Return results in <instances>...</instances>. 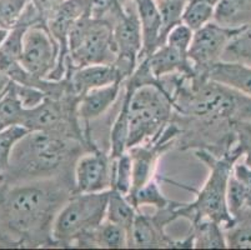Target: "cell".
<instances>
[{"label":"cell","instance_id":"f1b7e54d","mask_svg":"<svg viewBox=\"0 0 251 250\" xmlns=\"http://www.w3.org/2000/svg\"><path fill=\"white\" fill-rule=\"evenodd\" d=\"M29 0H0V27L9 28L18 24Z\"/></svg>","mask_w":251,"mask_h":250},{"label":"cell","instance_id":"30bf717a","mask_svg":"<svg viewBox=\"0 0 251 250\" xmlns=\"http://www.w3.org/2000/svg\"><path fill=\"white\" fill-rule=\"evenodd\" d=\"M113 187V158L94 146L77 158L74 165V193L109 192Z\"/></svg>","mask_w":251,"mask_h":250},{"label":"cell","instance_id":"83f0119b","mask_svg":"<svg viewBox=\"0 0 251 250\" xmlns=\"http://www.w3.org/2000/svg\"><path fill=\"white\" fill-rule=\"evenodd\" d=\"M28 130L23 125H10L0 130V171L8 169L11 151L18 141L28 134Z\"/></svg>","mask_w":251,"mask_h":250},{"label":"cell","instance_id":"2e32d148","mask_svg":"<svg viewBox=\"0 0 251 250\" xmlns=\"http://www.w3.org/2000/svg\"><path fill=\"white\" fill-rule=\"evenodd\" d=\"M206 78L251 98V66L237 61L220 60L207 72Z\"/></svg>","mask_w":251,"mask_h":250},{"label":"cell","instance_id":"ffe728a7","mask_svg":"<svg viewBox=\"0 0 251 250\" xmlns=\"http://www.w3.org/2000/svg\"><path fill=\"white\" fill-rule=\"evenodd\" d=\"M129 139V95L124 93L120 111L116 115L110 130V157L113 159L127 151Z\"/></svg>","mask_w":251,"mask_h":250},{"label":"cell","instance_id":"3957f363","mask_svg":"<svg viewBox=\"0 0 251 250\" xmlns=\"http://www.w3.org/2000/svg\"><path fill=\"white\" fill-rule=\"evenodd\" d=\"M195 157L209 168V175L201 189L196 192L195 200L188 204L177 203L175 206L176 219L184 218L191 224L200 219L215 220L225 228H231L235 219L227 209V183L235 163L243 157L239 144L223 155H215L206 149H198Z\"/></svg>","mask_w":251,"mask_h":250},{"label":"cell","instance_id":"484cf974","mask_svg":"<svg viewBox=\"0 0 251 250\" xmlns=\"http://www.w3.org/2000/svg\"><path fill=\"white\" fill-rule=\"evenodd\" d=\"M24 114L25 109L20 104L11 82L4 96L0 99V123L5 128L10 125H22Z\"/></svg>","mask_w":251,"mask_h":250},{"label":"cell","instance_id":"cb8c5ba5","mask_svg":"<svg viewBox=\"0 0 251 250\" xmlns=\"http://www.w3.org/2000/svg\"><path fill=\"white\" fill-rule=\"evenodd\" d=\"M221 60L237 61L251 66V23L231 39Z\"/></svg>","mask_w":251,"mask_h":250},{"label":"cell","instance_id":"d6a6232c","mask_svg":"<svg viewBox=\"0 0 251 250\" xmlns=\"http://www.w3.org/2000/svg\"><path fill=\"white\" fill-rule=\"evenodd\" d=\"M232 175L239 182L243 183L251 193V167H249L244 160H241V158L232 167Z\"/></svg>","mask_w":251,"mask_h":250},{"label":"cell","instance_id":"7a4b0ae2","mask_svg":"<svg viewBox=\"0 0 251 250\" xmlns=\"http://www.w3.org/2000/svg\"><path fill=\"white\" fill-rule=\"evenodd\" d=\"M95 145L50 130H33L14 146L6 173L14 182L74 176V165Z\"/></svg>","mask_w":251,"mask_h":250},{"label":"cell","instance_id":"4316f807","mask_svg":"<svg viewBox=\"0 0 251 250\" xmlns=\"http://www.w3.org/2000/svg\"><path fill=\"white\" fill-rule=\"evenodd\" d=\"M155 1L163 20V39L165 44V38L170 29L182 23V14L189 0H155Z\"/></svg>","mask_w":251,"mask_h":250},{"label":"cell","instance_id":"52a82bcc","mask_svg":"<svg viewBox=\"0 0 251 250\" xmlns=\"http://www.w3.org/2000/svg\"><path fill=\"white\" fill-rule=\"evenodd\" d=\"M59 53L58 43L47 25H35L25 30L20 64L30 75L38 79H49L58 66Z\"/></svg>","mask_w":251,"mask_h":250},{"label":"cell","instance_id":"6da1fadb","mask_svg":"<svg viewBox=\"0 0 251 250\" xmlns=\"http://www.w3.org/2000/svg\"><path fill=\"white\" fill-rule=\"evenodd\" d=\"M73 194L74 176L36 179L11 185L1 201L6 225L30 244L52 245V223Z\"/></svg>","mask_w":251,"mask_h":250},{"label":"cell","instance_id":"8992f818","mask_svg":"<svg viewBox=\"0 0 251 250\" xmlns=\"http://www.w3.org/2000/svg\"><path fill=\"white\" fill-rule=\"evenodd\" d=\"M68 48L67 77L75 69L91 64H114L118 58L113 25L104 20L91 19L88 14L73 25Z\"/></svg>","mask_w":251,"mask_h":250},{"label":"cell","instance_id":"836d02e7","mask_svg":"<svg viewBox=\"0 0 251 250\" xmlns=\"http://www.w3.org/2000/svg\"><path fill=\"white\" fill-rule=\"evenodd\" d=\"M134 1H135V0H134Z\"/></svg>","mask_w":251,"mask_h":250},{"label":"cell","instance_id":"1f68e13d","mask_svg":"<svg viewBox=\"0 0 251 250\" xmlns=\"http://www.w3.org/2000/svg\"><path fill=\"white\" fill-rule=\"evenodd\" d=\"M236 141L241 149V159L251 167V121H239L234 125Z\"/></svg>","mask_w":251,"mask_h":250},{"label":"cell","instance_id":"d4e9b609","mask_svg":"<svg viewBox=\"0 0 251 250\" xmlns=\"http://www.w3.org/2000/svg\"><path fill=\"white\" fill-rule=\"evenodd\" d=\"M133 162L129 151L113 159V187L111 190L127 196L133 190Z\"/></svg>","mask_w":251,"mask_h":250},{"label":"cell","instance_id":"f546056e","mask_svg":"<svg viewBox=\"0 0 251 250\" xmlns=\"http://www.w3.org/2000/svg\"><path fill=\"white\" fill-rule=\"evenodd\" d=\"M13 88L20 104L23 105L25 110H30L42 104L47 99V94L40 88L31 85H24V84H18L13 82Z\"/></svg>","mask_w":251,"mask_h":250},{"label":"cell","instance_id":"7c38bea8","mask_svg":"<svg viewBox=\"0 0 251 250\" xmlns=\"http://www.w3.org/2000/svg\"><path fill=\"white\" fill-rule=\"evenodd\" d=\"M124 83H113L109 85L91 89L80 96L76 111L79 119L85 123V134L90 137L89 123L100 118L115 104Z\"/></svg>","mask_w":251,"mask_h":250},{"label":"cell","instance_id":"603a6c76","mask_svg":"<svg viewBox=\"0 0 251 250\" xmlns=\"http://www.w3.org/2000/svg\"><path fill=\"white\" fill-rule=\"evenodd\" d=\"M215 4L209 0H189L182 14V23L194 31L213 22L215 14Z\"/></svg>","mask_w":251,"mask_h":250},{"label":"cell","instance_id":"ba28073f","mask_svg":"<svg viewBox=\"0 0 251 250\" xmlns=\"http://www.w3.org/2000/svg\"><path fill=\"white\" fill-rule=\"evenodd\" d=\"M241 29L223 27L213 20L194 31L188 56L195 74L206 78L210 68L223 59L229 43Z\"/></svg>","mask_w":251,"mask_h":250},{"label":"cell","instance_id":"5bb4252c","mask_svg":"<svg viewBox=\"0 0 251 250\" xmlns=\"http://www.w3.org/2000/svg\"><path fill=\"white\" fill-rule=\"evenodd\" d=\"M135 5L143 38V48L139 56L140 61L164 44L163 20L155 0H135Z\"/></svg>","mask_w":251,"mask_h":250},{"label":"cell","instance_id":"9c48e42d","mask_svg":"<svg viewBox=\"0 0 251 250\" xmlns=\"http://www.w3.org/2000/svg\"><path fill=\"white\" fill-rule=\"evenodd\" d=\"M113 34L118 54L114 64L122 73L124 80H126L135 70L143 48L141 27L135 1H131L114 23Z\"/></svg>","mask_w":251,"mask_h":250},{"label":"cell","instance_id":"8fae6325","mask_svg":"<svg viewBox=\"0 0 251 250\" xmlns=\"http://www.w3.org/2000/svg\"><path fill=\"white\" fill-rule=\"evenodd\" d=\"M176 205L177 203L173 201L170 206L163 210H156L154 215L141 214L138 210L130 234L129 248H171L174 240L165 234V226L176 220Z\"/></svg>","mask_w":251,"mask_h":250},{"label":"cell","instance_id":"4fadbf2b","mask_svg":"<svg viewBox=\"0 0 251 250\" xmlns=\"http://www.w3.org/2000/svg\"><path fill=\"white\" fill-rule=\"evenodd\" d=\"M65 79L69 80L74 93L79 96L91 89L125 82L115 64H91L83 66L73 70Z\"/></svg>","mask_w":251,"mask_h":250},{"label":"cell","instance_id":"4dcf8cb0","mask_svg":"<svg viewBox=\"0 0 251 250\" xmlns=\"http://www.w3.org/2000/svg\"><path fill=\"white\" fill-rule=\"evenodd\" d=\"M194 30L190 29L188 25H185L184 23L175 25L173 29L168 33L165 38L166 44L171 45V47L176 48L180 52L188 54L189 48H190L191 40H193Z\"/></svg>","mask_w":251,"mask_h":250},{"label":"cell","instance_id":"d6986e66","mask_svg":"<svg viewBox=\"0 0 251 250\" xmlns=\"http://www.w3.org/2000/svg\"><path fill=\"white\" fill-rule=\"evenodd\" d=\"M136 213H138V209L131 204V201L126 196L115 192V190L109 192L105 220L124 228L127 231V235H129V243Z\"/></svg>","mask_w":251,"mask_h":250},{"label":"cell","instance_id":"5b68a950","mask_svg":"<svg viewBox=\"0 0 251 250\" xmlns=\"http://www.w3.org/2000/svg\"><path fill=\"white\" fill-rule=\"evenodd\" d=\"M129 139L127 149L155 139L174 115L171 96L161 85H145L129 90Z\"/></svg>","mask_w":251,"mask_h":250},{"label":"cell","instance_id":"ac0fdd59","mask_svg":"<svg viewBox=\"0 0 251 250\" xmlns=\"http://www.w3.org/2000/svg\"><path fill=\"white\" fill-rule=\"evenodd\" d=\"M194 248L202 249H224L227 248L225 228L215 220L200 219L191 224Z\"/></svg>","mask_w":251,"mask_h":250},{"label":"cell","instance_id":"9a60e30c","mask_svg":"<svg viewBox=\"0 0 251 250\" xmlns=\"http://www.w3.org/2000/svg\"><path fill=\"white\" fill-rule=\"evenodd\" d=\"M145 59V58H144ZM150 70L157 80L173 74L195 77V70L188 54L169 44H163L148 56Z\"/></svg>","mask_w":251,"mask_h":250},{"label":"cell","instance_id":"7402d4cb","mask_svg":"<svg viewBox=\"0 0 251 250\" xmlns=\"http://www.w3.org/2000/svg\"><path fill=\"white\" fill-rule=\"evenodd\" d=\"M94 247L106 249L129 248V235L122 226L104 220L94 233Z\"/></svg>","mask_w":251,"mask_h":250},{"label":"cell","instance_id":"44dd1931","mask_svg":"<svg viewBox=\"0 0 251 250\" xmlns=\"http://www.w3.org/2000/svg\"><path fill=\"white\" fill-rule=\"evenodd\" d=\"M126 198L138 210L140 206H152L155 210H163L173 204V201L164 195L155 179H151L147 184L134 190Z\"/></svg>","mask_w":251,"mask_h":250},{"label":"cell","instance_id":"e0dca14e","mask_svg":"<svg viewBox=\"0 0 251 250\" xmlns=\"http://www.w3.org/2000/svg\"><path fill=\"white\" fill-rule=\"evenodd\" d=\"M214 22L231 29H241L251 23V0H219Z\"/></svg>","mask_w":251,"mask_h":250},{"label":"cell","instance_id":"277c9868","mask_svg":"<svg viewBox=\"0 0 251 250\" xmlns=\"http://www.w3.org/2000/svg\"><path fill=\"white\" fill-rule=\"evenodd\" d=\"M109 192L74 193L52 223V245L94 248V233L105 220Z\"/></svg>","mask_w":251,"mask_h":250}]
</instances>
